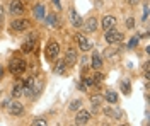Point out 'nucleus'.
Returning a JSON list of instances; mask_svg holds the SVG:
<instances>
[{
  "label": "nucleus",
  "mask_w": 150,
  "mask_h": 126,
  "mask_svg": "<svg viewBox=\"0 0 150 126\" xmlns=\"http://www.w3.org/2000/svg\"><path fill=\"white\" fill-rule=\"evenodd\" d=\"M63 61H65L67 68H74L75 65H77L79 58H77V51H75V48L68 46V49L65 51V56H63Z\"/></svg>",
  "instance_id": "obj_8"
},
{
  "label": "nucleus",
  "mask_w": 150,
  "mask_h": 126,
  "mask_svg": "<svg viewBox=\"0 0 150 126\" xmlns=\"http://www.w3.org/2000/svg\"><path fill=\"white\" fill-rule=\"evenodd\" d=\"M104 32H106L104 34V39H106L108 44H120V43H123V39H125V34L120 32L116 27L108 29V31H104Z\"/></svg>",
  "instance_id": "obj_3"
},
{
  "label": "nucleus",
  "mask_w": 150,
  "mask_h": 126,
  "mask_svg": "<svg viewBox=\"0 0 150 126\" xmlns=\"http://www.w3.org/2000/svg\"><path fill=\"white\" fill-rule=\"evenodd\" d=\"M60 43L55 41V39H51L50 43L46 44V49H45V58L48 61H55L58 56H60Z\"/></svg>",
  "instance_id": "obj_2"
},
{
  "label": "nucleus",
  "mask_w": 150,
  "mask_h": 126,
  "mask_svg": "<svg viewBox=\"0 0 150 126\" xmlns=\"http://www.w3.org/2000/svg\"><path fill=\"white\" fill-rule=\"evenodd\" d=\"M140 38H142L140 34H135V36H133V38L130 39V43H128V48H131V49L135 48V46H137V44L140 43Z\"/></svg>",
  "instance_id": "obj_24"
},
{
  "label": "nucleus",
  "mask_w": 150,
  "mask_h": 126,
  "mask_svg": "<svg viewBox=\"0 0 150 126\" xmlns=\"http://www.w3.org/2000/svg\"><path fill=\"white\" fill-rule=\"evenodd\" d=\"M120 85H121V90L125 92V94H130V92H131V85H130V80H128V78L121 80V84H120Z\"/></svg>",
  "instance_id": "obj_23"
},
{
  "label": "nucleus",
  "mask_w": 150,
  "mask_h": 126,
  "mask_svg": "<svg viewBox=\"0 0 150 126\" xmlns=\"http://www.w3.org/2000/svg\"><path fill=\"white\" fill-rule=\"evenodd\" d=\"M92 119V114H91V111H87V109H79L77 111V116H75L74 123L77 126H84V125H89V121Z\"/></svg>",
  "instance_id": "obj_6"
},
{
  "label": "nucleus",
  "mask_w": 150,
  "mask_h": 126,
  "mask_svg": "<svg viewBox=\"0 0 150 126\" xmlns=\"http://www.w3.org/2000/svg\"><path fill=\"white\" fill-rule=\"evenodd\" d=\"M97 27H99V20H97V17H89V19L84 20V24H82V29H84V34H92V32H96L97 31Z\"/></svg>",
  "instance_id": "obj_9"
},
{
  "label": "nucleus",
  "mask_w": 150,
  "mask_h": 126,
  "mask_svg": "<svg viewBox=\"0 0 150 126\" xmlns=\"http://www.w3.org/2000/svg\"><path fill=\"white\" fill-rule=\"evenodd\" d=\"M22 90H24V85H22V82L19 80L17 84H14V85H12V90H10V97H12V99H19V97L22 96Z\"/></svg>",
  "instance_id": "obj_17"
},
{
  "label": "nucleus",
  "mask_w": 150,
  "mask_h": 126,
  "mask_svg": "<svg viewBox=\"0 0 150 126\" xmlns=\"http://www.w3.org/2000/svg\"><path fill=\"white\" fill-rule=\"evenodd\" d=\"M2 77H4V67L0 65V80H2Z\"/></svg>",
  "instance_id": "obj_35"
},
{
  "label": "nucleus",
  "mask_w": 150,
  "mask_h": 126,
  "mask_svg": "<svg viewBox=\"0 0 150 126\" xmlns=\"http://www.w3.org/2000/svg\"><path fill=\"white\" fill-rule=\"evenodd\" d=\"M10 101H12V97H7V99H4V101H0V109H4V111H7V107H9Z\"/></svg>",
  "instance_id": "obj_27"
},
{
  "label": "nucleus",
  "mask_w": 150,
  "mask_h": 126,
  "mask_svg": "<svg viewBox=\"0 0 150 126\" xmlns=\"http://www.w3.org/2000/svg\"><path fill=\"white\" fill-rule=\"evenodd\" d=\"M31 27V22L29 19H24V17H14L12 22H10V31L12 32H24Z\"/></svg>",
  "instance_id": "obj_4"
},
{
  "label": "nucleus",
  "mask_w": 150,
  "mask_h": 126,
  "mask_svg": "<svg viewBox=\"0 0 150 126\" xmlns=\"http://www.w3.org/2000/svg\"><path fill=\"white\" fill-rule=\"evenodd\" d=\"M80 107H82V101H80V99H74V101L70 102V106H68V111H70V113H77Z\"/></svg>",
  "instance_id": "obj_22"
},
{
  "label": "nucleus",
  "mask_w": 150,
  "mask_h": 126,
  "mask_svg": "<svg viewBox=\"0 0 150 126\" xmlns=\"http://www.w3.org/2000/svg\"><path fill=\"white\" fill-rule=\"evenodd\" d=\"M94 80H96V85H97L99 82H103V80H104V73H101V72H96V75H94Z\"/></svg>",
  "instance_id": "obj_28"
},
{
  "label": "nucleus",
  "mask_w": 150,
  "mask_h": 126,
  "mask_svg": "<svg viewBox=\"0 0 150 126\" xmlns=\"http://www.w3.org/2000/svg\"><path fill=\"white\" fill-rule=\"evenodd\" d=\"M101 27L103 31H108V29H112V27H116V24H118V20L114 15H104L103 19H101Z\"/></svg>",
  "instance_id": "obj_13"
},
{
  "label": "nucleus",
  "mask_w": 150,
  "mask_h": 126,
  "mask_svg": "<svg viewBox=\"0 0 150 126\" xmlns=\"http://www.w3.org/2000/svg\"><path fill=\"white\" fill-rule=\"evenodd\" d=\"M80 63H82V65H85V63H87V56H85V55L80 58Z\"/></svg>",
  "instance_id": "obj_33"
},
{
  "label": "nucleus",
  "mask_w": 150,
  "mask_h": 126,
  "mask_svg": "<svg viewBox=\"0 0 150 126\" xmlns=\"http://www.w3.org/2000/svg\"><path fill=\"white\" fill-rule=\"evenodd\" d=\"M125 2H126V4H128L130 7H137V5H140L142 0H125Z\"/></svg>",
  "instance_id": "obj_29"
},
{
  "label": "nucleus",
  "mask_w": 150,
  "mask_h": 126,
  "mask_svg": "<svg viewBox=\"0 0 150 126\" xmlns=\"http://www.w3.org/2000/svg\"><path fill=\"white\" fill-rule=\"evenodd\" d=\"M46 20H48V24H50V26H55V15H50Z\"/></svg>",
  "instance_id": "obj_32"
},
{
  "label": "nucleus",
  "mask_w": 150,
  "mask_h": 126,
  "mask_svg": "<svg viewBox=\"0 0 150 126\" xmlns=\"http://www.w3.org/2000/svg\"><path fill=\"white\" fill-rule=\"evenodd\" d=\"M53 72H55L56 75H63L67 72V65H65V61L63 60H55V67H53Z\"/></svg>",
  "instance_id": "obj_18"
},
{
  "label": "nucleus",
  "mask_w": 150,
  "mask_h": 126,
  "mask_svg": "<svg viewBox=\"0 0 150 126\" xmlns=\"http://www.w3.org/2000/svg\"><path fill=\"white\" fill-rule=\"evenodd\" d=\"M125 24H126V29H135V26H137V22H135V19L133 17H128V19L125 20Z\"/></svg>",
  "instance_id": "obj_26"
},
{
  "label": "nucleus",
  "mask_w": 150,
  "mask_h": 126,
  "mask_svg": "<svg viewBox=\"0 0 150 126\" xmlns=\"http://www.w3.org/2000/svg\"><path fill=\"white\" fill-rule=\"evenodd\" d=\"M103 97H104V101H106V102H109V104H118V92H116L114 89L108 87L106 90H104Z\"/></svg>",
  "instance_id": "obj_15"
},
{
  "label": "nucleus",
  "mask_w": 150,
  "mask_h": 126,
  "mask_svg": "<svg viewBox=\"0 0 150 126\" xmlns=\"http://www.w3.org/2000/svg\"><path fill=\"white\" fill-rule=\"evenodd\" d=\"M70 24L74 26L75 29H80V27H82V24H84V19L80 17V14H79L75 9L70 10Z\"/></svg>",
  "instance_id": "obj_14"
},
{
  "label": "nucleus",
  "mask_w": 150,
  "mask_h": 126,
  "mask_svg": "<svg viewBox=\"0 0 150 126\" xmlns=\"http://www.w3.org/2000/svg\"><path fill=\"white\" fill-rule=\"evenodd\" d=\"M103 65H104L103 55H101V53H97V51H94L92 56H91V67H92L94 70H101Z\"/></svg>",
  "instance_id": "obj_16"
},
{
  "label": "nucleus",
  "mask_w": 150,
  "mask_h": 126,
  "mask_svg": "<svg viewBox=\"0 0 150 126\" xmlns=\"http://www.w3.org/2000/svg\"><path fill=\"white\" fill-rule=\"evenodd\" d=\"M31 125L33 126H45V125H48V121L45 119V118H36V119L31 121Z\"/></svg>",
  "instance_id": "obj_25"
},
{
  "label": "nucleus",
  "mask_w": 150,
  "mask_h": 126,
  "mask_svg": "<svg viewBox=\"0 0 150 126\" xmlns=\"http://www.w3.org/2000/svg\"><path fill=\"white\" fill-rule=\"evenodd\" d=\"M34 15H36L38 20L46 19V7H45L43 4H38L36 7H34Z\"/></svg>",
  "instance_id": "obj_19"
},
{
  "label": "nucleus",
  "mask_w": 150,
  "mask_h": 126,
  "mask_svg": "<svg viewBox=\"0 0 150 126\" xmlns=\"http://www.w3.org/2000/svg\"><path fill=\"white\" fill-rule=\"evenodd\" d=\"M120 53H121L120 48H114V44H109V48L104 49L103 58L109 60V61H118V60H120Z\"/></svg>",
  "instance_id": "obj_12"
},
{
  "label": "nucleus",
  "mask_w": 150,
  "mask_h": 126,
  "mask_svg": "<svg viewBox=\"0 0 150 126\" xmlns=\"http://www.w3.org/2000/svg\"><path fill=\"white\" fill-rule=\"evenodd\" d=\"M89 101H91V104L92 106H103V102H104V97L101 96V94H91L89 96Z\"/></svg>",
  "instance_id": "obj_20"
},
{
  "label": "nucleus",
  "mask_w": 150,
  "mask_h": 126,
  "mask_svg": "<svg viewBox=\"0 0 150 126\" xmlns=\"http://www.w3.org/2000/svg\"><path fill=\"white\" fill-rule=\"evenodd\" d=\"M12 17H21L24 12H26V7H24V2L22 0H10L9 9H7Z\"/></svg>",
  "instance_id": "obj_5"
},
{
  "label": "nucleus",
  "mask_w": 150,
  "mask_h": 126,
  "mask_svg": "<svg viewBox=\"0 0 150 126\" xmlns=\"http://www.w3.org/2000/svg\"><path fill=\"white\" fill-rule=\"evenodd\" d=\"M101 113L106 118H111V119H121L123 118V111L121 109H116V104H112V106H103Z\"/></svg>",
  "instance_id": "obj_7"
},
{
  "label": "nucleus",
  "mask_w": 150,
  "mask_h": 126,
  "mask_svg": "<svg viewBox=\"0 0 150 126\" xmlns=\"http://www.w3.org/2000/svg\"><path fill=\"white\" fill-rule=\"evenodd\" d=\"M79 90H82V92H87V85H85V82H84V78H82V82H79Z\"/></svg>",
  "instance_id": "obj_30"
},
{
  "label": "nucleus",
  "mask_w": 150,
  "mask_h": 126,
  "mask_svg": "<svg viewBox=\"0 0 150 126\" xmlns=\"http://www.w3.org/2000/svg\"><path fill=\"white\" fill-rule=\"evenodd\" d=\"M2 29H4V20H0V32H2Z\"/></svg>",
  "instance_id": "obj_36"
},
{
  "label": "nucleus",
  "mask_w": 150,
  "mask_h": 126,
  "mask_svg": "<svg viewBox=\"0 0 150 126\" xmlns=\"http://www.w3.org/2000/svg\"><path fill=\"white\" fill-rule=\"evenodd\" d=\"M53 4L56 5V9H60V0H53Z\"/></svg>",
  "instance_id": "obj_34"
},
{
  "label": "nucleus",
  "mask_w": 150,
  "mask_h": 126,
  "mask_svg": "<svg viewBox=\"0 0 150 126\" xmlns=\"http://www.w3.org/2000/svg\"><path fill=\"white\" fill-rule=\"evenodd\" d=\"M7 113H9L10 116H21L22 113H24V104L21 102V101H10V104H9V107H7Z\"/></svg>",
  "instance_id": "obj_11"
},
{
  "label": "nucleus",
  "mask_w": 150,
  "mask_h": 126,
  "mask_svg": "<svg viewBox=\"0 0 150 126\" xmlns=\"http://www.w3.org/2000/svg\"><path fill=\"white\" fill-rule=\"evenodd\" d=\"M26 70H28V63H26L22 58H19V56L10 58V61H9V72L14 75V77H21Z\"/></svg>",
  "instance_id": "obj_1"
},
{
  "label": "nucleus",
  "mask_w": 150,
  "mask_h": 126,
  "mask_svg": "<svg viewBox=\"0 0 150 126\" xmlns=\"http://www.w3.org/2000/svg\"><path fill=\"white\" fill-rule=\"evenodd\" d=\"M5 14H7V10H5V7L0 4V20H4L5 19Z\"/></svg>",
  "instance_id": "obj_31"
},
{
  "label": "nucleus",
  "mask_w": 150,
  "mask_h": 126,
  "mask_svg": "<svg viewBox=\"0 0 150 126\" xmlns=\"http://www.w3.org/2000/svg\"><path fill=\"white\" fill-rule=\"evenodd\" d=\"M34 48V36H29L26 41H24V44H22V51L24 53H31Z\"/></svg>",
  "instance_id": "obj_21"
},
{
  "label": "nucleus",
  "mask_w": 150,
  "mask_h": 126,
  "mask_svg": "<svg viewBox=\"0 0 150 126\" xmlns=\"http://www.w3.org/2000/svg\"><path fill=\"white\" fill-rule=\"evenodd\" d=\"M0 99H2V90H0Z\"/></svg>",
  "instance_id": "obj_37"
},
{
  "label": "nucleus",
  "mask_w": 150,
  "mask_h": 126,
  "mask_svg": "<svg viewBox=\"0 0 150 126\" xmlns=\"http://www.w3.org/2000/svg\"><path fill=\"white\" fill-rule=\"evenodd\" d=\"M75 39H77V44H79V49L80 51H91L92 49V43L89 41V38L85 36L84 32H79L77 36H75Z\"/></svg>",
  "instance_id": "obj_10"
}]
</instances>
